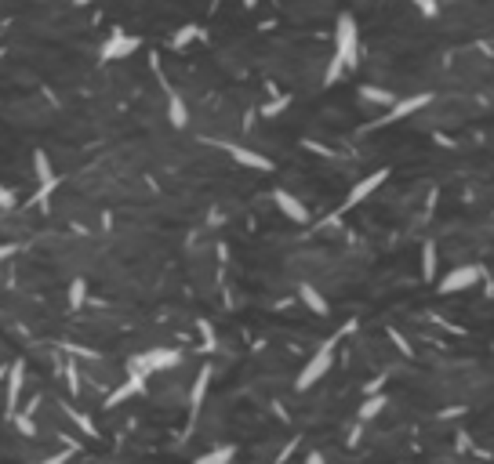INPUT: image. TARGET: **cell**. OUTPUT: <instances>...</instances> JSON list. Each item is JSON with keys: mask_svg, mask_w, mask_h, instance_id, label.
I'll list each match as a JSON object with an SVG mask.
<instances>
[{"mask_svg": "<svg viewBox=\"0 0 494 464\" xmlns=\"http://www.w3.org/2000/svg\"><path fill=\"white\" fill-rule=\"evenodd\" d=\"M179 363H182V352H179V348H149V352H142V356L131 359V370H142L146 378H149V373L168 370V367H179Z\"/></svg>", "mask_w": 494, "mask_h": 464, "instance_id": "3", "label": "cell"}, {"mask_svg": "<svg viewBox=\"0 0 494 464\" xmlns=\"http://www.w3.org/2000/svg\"><path fill=\"white\" fill-rule=\"evenodd\" d=\"M484 279V268L480 265H462V268H454V272H447L440 279V294H454V290H469L473 283Z\"/></svg>", "mask_w": 494, "mask_h": 464, "instance_id": "4", "label": "cell"}, {"mask_svg": "<svg viewBox=\"0 0 494 464\" xmlns=\"http://www.w3.org/2000/svg\"><path fill=\"white\" fill-rule=\"evenodd\" d=\"M168 120L175 124V127H186L189 124V113H186V102L179 98V95H175V91H168Z\"/></svg>", "mask_w": 494, "mask_h": 464, "instance_id": "13", "label": "cell"}, {"mask_svg": "<svg viewBox=\"0 0 494 464\" xmlns=\"http://www.w3.org/2000/svg\"><path fill=\"white\" fill-rule=\"evenodd\" d=\"M244 8H255V0H244Z\"/></svg>", "mask_w": 494, "mask_h": 464, "instance_id": "26", "label": "cell"}, {"mask_svg": "<svg viewBox=\"0 0 494 464\" xmlns=\"http://www.w3.org/2000/svg\"><path fill=\"white\" fill-rule=\"evenodd\" d=\"M138 51V36H124L120 30H113V36L102 44V51H98V58L102 62H113V58H128Z\"/></svg>", "mask_w": 494, "mask_h": 464, "instance_id": "6", "label": "cell"}, {"mask_svg": "<svg viewBox=\"0 0 494 464\" xmlns=\"http://www.w3.org/2000/svg\"><path fill=\"white\" fill-rule=\"evenodd\" d=\"M66 384H69V392H73V395L80 392V381H77V367H73V363L66 367Z\"/></svg>", "mask_w": 494, "mask_h": 464, "instance_id": "22", "label": "cell"}, {"mask_svg": "<svg viewBox=\"0 0 494 464\" xmlns=\"http://www.w3.org/2000/svg\"><path fill=\"white\" fill-rule=\"evenodd\" d=\"M146 388V373L142 370H131L128 378H124V384H117V388L109 392V399H106V406H120L124 399H131V395H138Z\"/></svg>", "mask_w": 494, "mask_h": 464, "instance_id": "8", "label": "cell"}, {"mask_svg": "<svg viewBox=\"0 0 494 464\" xmlns=\"http://www.w3.org/2000/svg\"><path fill=\"white\" fill-rule=\"evenodd\" d=\"M233 457H236L233 446H218V450H211V454H204L200 461H204V464H218V461H233Z\"/></svg>", "mask_w": 494, "mask_h": 464, "instance_id": "17", "label": "cell"}, {"mask_svg": "<svg viewBox=\"0 0 494 464\" xmlns=\"http://www.w3.org/2000/svg\"><path fill=\"white\" fill-rule=\"evenodd\" d=\"M273 200H276V207H280V214H287L291 218V222H309V211L306 207H302V200L298 196H291V192L287 189H276L273 192Z\"/></svg>", "mask_w": 494, "mask_h": 464, "instance_id": "10", "label": "cell"}, {"mask_svg": "<svg viewBox=\"0 0 494 464\" xmlns=\"http://www.w3.org/2000/svg\"><path fill=\"white\" fill-rule=\"evenodd\" d=\"M218 146L229 152V156L236 160V163H244V167H255V171H273V160L269 156H262V152H251V149H244V146H233V141H218Z\"/></svg>", "mask_w": 494, "mask_h": 464, "instance_id": "9", "label": "cell"}, {"mask_svg": "<svg viewBox=\"0 0 494 464\" xmlns=\"http://www.w3.org/2000/svg\"><path fill=\"white\" fill-rule=\"evenodd\" d=\"M331 363H335V341H324V345H320V348H316V352H313V359H309V363L302 367L298 381H295V388H298V392L313 388V384L320 381L327 370H331Z\"/></svg>", "mask_w": 494, "mask_h": 464, "instance_id": "2", "label": "cell"}, {"mask_svg": "<svg viewBox=\"0 0 494 464\" xmlns=\"http://www.w3.org/2000/svg\"><path fill=\"white\" fill-rule=\"evenodd\" d=\"M15 254H19L15 243H0V262H8V257H15Z\"/></svg>", "mask_w": 494, "mask_h": 464, "instance_id": "24", "label": "cell"}, {"mask_svg": "<svg viewBox=\"0 0 494 464\" xmlns=\"http://www.w3.org/2000/svg\"><path fill=\"white\" fill-rule=\"evenodd\" d=\"M425 102H429V95H418V98H407V102H396V106L389 109L385 120H400V116H407V113H414V109H422Z\"/></svg>", "mask_w": 494, "mask_h": 464, "instance_id": "14", "label": "cell"}, {"mask_svg": "<svg viewBox=\"0 0 494 464\" xmlns=\"http://www.w3.org/2000/svg\"><path fill=\"white\" fill-rule=\"evenodd\" d=\"M207 384H211V367H204L197 373V381H193V392H189V410H200V403H204V395H207Z\"/></svg>", "mask_w": 494, "mask_h": 464, "instance_id": "11", "label": "cell"}, {"mask_svg": "<svg viewBox=\"0 0 494 464\" xmlns=\"http://www.w3.org/2000/svg\"><path fill=\"white\" fill-rule=\"evenodd\" d=\"M414 8L422 11V15H436V0H414Z\"/></svg>", "mask_w": 494, "mask_h": 464, "instance_id": "23", "label": "cell"}, {"mask_svg": "<svg viewBox=\"0 0 494 464\" xmlns=\"http://www.w3.org/2000/svg\"><path fill=\"white\" fill-rule=\"evenodd\" d=\"M19 203V196H15V189H8V185H0V211H11Z\"/></svg>", "mask_w": 494, "mask_h": 464, "instance_id": "20", "label": "cell"}, {"mask_svg": "<svg viewBox=\"0 0 494 464\" xmlns=\"http://www.w3.org/2000/svg\"><path fill=\"white\" fill-rule=\"evenodd\" d=\"M422 276L425 279L436 276V247H433V243H425V251H422Z\"/></svg>", "mask_w": 494, "mask_h": 464, "instance_id": "15", "label": "cell"}, {"mask_svg": "<svg viewBox=\"0 0 494 464\" xmlns=\"http://www.w3.org/2000/svg\"><path fill=\"white\" fill-rule=\"evenodd\" d=\"M385 174H389V171H374V174H367L363 182H357V185L349 189V196H346V203H341V211H352L357 203H363V200L371 196V192H374L378 185L385 182Z\"/></svg>", "mask_w": 494, "mask_h": 464, "instance_id": "7", "label": "cell"}, {"mask_svg": "<svg viewBox=\"0 0 494 464\" xmlns=\"http://www.w3.org/2000/svg\"><path fill=\"white\" fill-rule=\"evenodd\" d=\"M4 381H8V370H4V367H0V384H4Z\"/></svg>", "mask_w": 494, "mask_h": 464, "instance_id": "25", "label": "cell"}, {"mask_svg": "<svg viewBox=\"0 0 494 464\" xmlns=\"http://www.w3.org/2000/svg\"><path fill=\"white\" fill-rule=\"evenodd\" d=\"M382 406H385V395H378V399H367L363 410H360V421H371L374 414H382Z\"/></svg>", "mask_w": 494, "mask_h": 464, "instance_id": "18", "label": "cell"}, {"mask_svg": "<svg viewBox=\"0 0 494 464\" xmlns=\"http://www.w3.org/2000/svg\"><path fill=\"white\" fill-rule=\"evenodd\" d=\"M197 36H200V30H197V25H186V30H182L179 36H175L171 44H175V47H186L189 40H197Z\"/></svg>", "mask_w": 494, "mask_h": 464, "instance_id": "19", "label": "cell"}, {"mask_svg": "<svg viewBox=\"0 0 494 464\" xmlns=\"http://www.w3.org/2000/svg\"><path fill=\"white\" fill-rule=\"evenodd\" d=\"M22 381H26V363L15 359V363L8 367V392H4V414L11 417L19 410V399H22Z\"/></svg>", "mask_w": 494, "mask_h": 464, "instance_id": "5", "label": "cell"}, {"mask_svg": "<svg viewBox=\"0 0 494 464\" xmlns=\"http://www.w3.org/2000/svg\"><path fill=\"white\" fill-rule=\"evenodd\" d=\"M298 298L306 301L316 316H327V301H324V294L316 290V287H309V283H302V287H298Z\"/></svg>", "mask_w": 494, "mask_h": 464, "instance_id": "12", "label": "cell"}, {"mask_svg": "<svg viewBox=\"0 0 494 464\" xmlns=\"http://www.w3.org/2000/svg\"><path fill=\"white\" fill-rule=\"evenodd\" d=\"M367 102H392V95H385V91H374V87H363L360 91Z\"/></svg>", "mask_w": 494, "mask_h": 464, "instance_id": "21", "label": "cell"}, {"mask_svg": "<svg viewBox=\"0 0 494 464\" xmlns=\"http://www.w3.org/2000/svg\"><path fill=\"white\" fill-rule=\"evenodd\" d=\"M84 301H87V287H84V279H73V283H69V305H73V308H80Z\"/></svg>", "mask_w": 494, "mask_h": 464, "instance_id": "16", "label": "cell"}, {"mask_svg": "<svg viewBox=\"0 0 494 464\" xmlns=\"http://www.w3.org/2000/svg\"><path fill=\"white\" fill-rule=\"evenodd\" d=\"M357 51H360V33H357V19L341 15L338 19V30H335V55H331V66L324 73V84H335L346 69L357 66Z\"/></svg>", "mask_w": 494, "mask_h": 464, "instance_id": "1", "label": "cell"}]
</instances>
